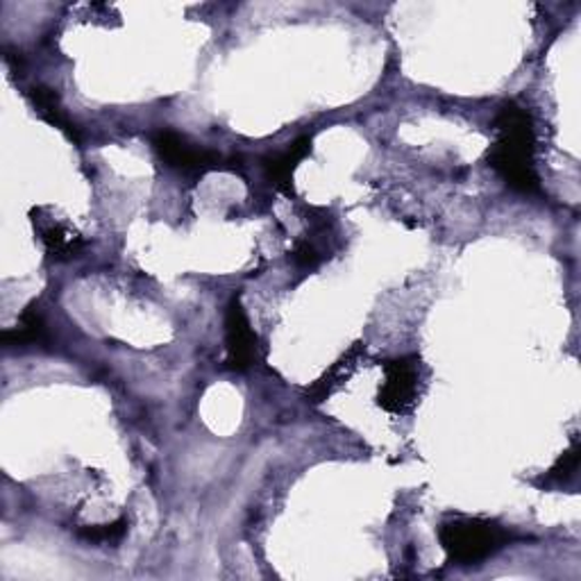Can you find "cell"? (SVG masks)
Returning <instances> with one entry per match:
<instances>
[{"label":"cell","mask_w":581,"mask_h":581,"mask_svg":"<svg viewBox=\"0 0 581 581\" xmlns=\"http://www.w3.org/2000/svg\"><path fill=\"white\" fill-rule=\"evenodd\" d=\"M536 132L534 120L525 107L507 103L496 118V143L488 150V164L520 194L541 191V179L534 169Z\"/></svg>","instance_id":"cell-1"},{"label":"cell","mask_w":581,"mask_h":581,"mask_svg":"<svg viewBox=\"0 0 581 581\" xmlns=\"http://www.w3.org/2000/svg\"><path fill=\"white\" fill-rule=\"evenodd\" d=\"M445 555L456 566H477L509 545L511 534L486 518H454L439 530Z\"/></svg>","instance_id":"cell-2"},{"label":"cell","mask_w":581,"mask_h":581,"mask_svg":"<svg viewBox=\"0 0 581 581\" xmlns=\"http://www.w3.org/2000/svg\"><path fill=\"white\" fill-rule=\"evenodd\" d=\"M420 359L414 355L395 357L384 363V380L380 384L377 405L393 416L414 411L420 397Z\"/></svg>","instance_id":"cell-3"},{"label":"cell","mask_w":581,"mask_h":581,"mask_svg":"<svg viewBox=\"0 0 581 581\" xmlns=\"http://www.w3.org/2000/svg\"><path fill=\"white\" fill-rule=\"evenodd\" d=\"M152 146H155L160 160L175 171L205 173L217 169L221 162L217 152L198 148L173 130H160L155 137H152Z\"/></svg>","instance_id":"cell-4"},{"label":"cell","mask_w":581,"mask_h":581,"mask_svg":"<svg viewBox=\"0 0 581 581\" xmlns=\"http://www.w3.org/2000/svg\"><path fill=\"white\" fill-rule=\"evenodd\" d=\"M225 350L228 369L236 373L248 371L257 359V334L253 332L239 298H232L225 312Z\"/></svg>","instance_id":"cell-5"},{"label":"cell","mask_w":581,"mask_h":581,"mask_svg":"<svg viewBox=\"0 0 581 581\" xmlns=\"http://www.w3.org/2000/svg\"><path fill=\"white\" fill-rule=\"evenodd\" d=\"M310 152H312V139L300 137L293 143H289L287 150L268 155L264 160V171L266 177L270 179V185L287 196H293V173L302 160L310 158Z\"/></svg>","instance_id":"cell-6"},{"label":"cell","mask_w":581,"mask_h":581,"mask_svg":"<svg viewBox=\"0 0 581 581\" xmlns=\"http://www.w3.org/2000/svg\"><path fill=\"white\" fill-rule=\"evenodd\" d=\"M33 217L39 230V239L50 259L69 262L80 255L84 243H82V236L73 228H69L65 221H59V219H42L39 209L33 213Z\"/></svg>","instance_id":"cell-7"},{"label":"cell","mask_w":581,"mask_h":581,"mask_svg":"<svg viewBox=\"0 0 581 581\" xmlns=\"http://www.w3.org/2000/svg\"><path fill=\"white\" fill-rule=\"evenodd\" d=\"M365 357V348L361 344H355L339 361L332 363V369L307 391V397L312 403H323L327 400L329 395H334L336 391H341L346 386V382L355 375V371L359 369V363Z\"/></svg>","instance_id":"cell-8"},{"label":"cell","mask_w":581,"mask_h":581,"mask_svg":"<svg viewBox=\"0 0 581 581\" xmlns=\"http://www.w3.org/2000/svg\"><path fill=\"white\" fill-rule=\"evenodd\" d=\"M27 98H30V105H33V109L37 112V116L44 118L48 126L57 128L73 143L80 141V132H78L73 120L69 118V114L65 112L62 103H59V96L55 94V89L37 84L27 91Z\"/></svg>","instance_id":"cell-9"},{"label":"cell","mask_w":581,"mask_h":581,"mask_svg":"<svg viewBox=\"0 0 581 581\" xmlns=\"http://www.w3.org/2000/svg\"><path fill=\"white\" fill-rule=\"evenodd\" d=\"M48 341V332H46V323L42 318V314L37 312L35 304H30V307L21 314L19 323L3 332V344L8 348H19V346H39Z\"/></svg>","instance_id":"cell-10"},{"label":"cell","mask_w":581,"mask_h":581,"mask_svg":"<svg viewBox=\"0 0 581 581\" xmlns=\"http://www.w3.org/2000/svg\"><path fill=\"white\" fill-rule=\"evenodd\" d=\"M579 458H581L579 443L572 441V445L559 456V462L545 475V484H568L570 479H574L579 470Z\"/></svg>","instance_id":"cell-11"},{"label":"cell","mask_w":581,"mask_h":581,"mask_svg":"<svg viewBox=\"0 0 581 581\" xmlns=\"http://www.w3.org/2000/svg\"><path fill=\"white\" fill-rule=\"evenodd\" d=\"M128 532V520L118 518L114 520V523H107V525H89V527H82L78 532V536L86 543H94V545H105V543H118L120 538L126 536Z\"/></svg>","instance_id":"cell-12"},{"label":"cell","mask_w":581,"mask_h":581,"mask_svg":"<svg viewBox=\"0 0 581 581\" xmlns=\"http://www.w3.org/2000/svg\"><path fill=\"white\" fill-rule=\"evenodd\" d=\"M291 259H293L295 266H300V268H304V270H314V268H318V264L323 262V255L316 251L314 243H310V241H300V243H295V248H293V253H291Z\"/></svg>","instance_id":"cell-13"}]
</instances>
